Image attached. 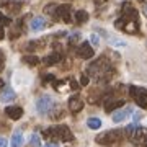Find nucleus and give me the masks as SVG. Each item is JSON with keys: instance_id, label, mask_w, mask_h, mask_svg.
Segmentation results:
<instances>
[{"instance_id": "obj_34", "label": "nucleus", "mask_w": 147, "mask_h": 147, "mask_svg": "<svg viewBox=\"0 0 147 147\" xmlns=\"http://www.w3.org/2000/svg\"><path fill=\"white\" fill-rule=\"evenodd\" d=\"M5 38V31H3V26H0V39Z\"/></svg>"}, {"instance_id": "obj_24", "label": "nucleus", "mask_w": 147, "mask_h": 147, "mask_svg": "<svg viewBox=\"0 0 147 147\" xmlns=\"http://www.w3.org/2000/svg\"><path fill=\"white\" fill-rule=\"evenodd\" d=\"M31 147H42L39 134H33V136H31Z\"/></svg>"}, {"instance_id": "obj_28", "label": "nucleus", "mask_w": 147, "mask_h": 147, "mask_svg": "<svg viewBox=\"0 0 147 147\" xmlns=\"http://www.w3.org/2000/svg\"><path fill=\"white\" fill-rule=\"evenodd\" d=\"M54 80H56L54 75H46V77H44V84H49V82H54Z\"/></svg>"}, {"instance_id": "obj_26", "label": "nucleus", "mask_w": 147, "mask_h": 147, "mask_svg": "<svg viewBox=\"0 0 147 147\" xmlns=\"http://www.w3.org/2000/svg\"><path fill=\"white\" fill-rule=\"evenodd\" d=\"M3 67H5V53L0 51V72L3 70Z\"/></svg>"}, {"instance_id": "obj_33", "label": "nucleus", "mask_w": 147, "mask_h": 147, "mask_svg": "<svg viewBox=\"0 0 147 147\" xmlns=\"http://www.w3.org/2000/svg\"><path fill=\"white\" fill-rule=\"evenodd\" d=\"M70 87H72L74 90H77V88H79V84H77L75 80H70Z\"/></svg>"}, {"instance_id": "obj_22", "label": "nucleus", "mask_w": 147, "mask_h": 147, "mask_svg": "<svg viewBox=\"0 0 147 147\" xmlns=\"http://www.w3.org/2000/svg\"><path fill=\"white\" fill-rule=\"evenodd\" d=\"M105 36L108 38V41H110L111 46H119V47H124V46H126V41H123V39H118V38H111V36H108V33H105Z\"/></svg>"}, {"instance_id": "obj_23", "label": "nucleus", "mask_w": 147, "mask_h": 147, "mask_svg": "<svg viewBox=\"0 0 147 147\" xmlns=\"http://www.w3.org/2000/svg\"><path fill=\"white\" fill-rule=\"evenodd\" d=\"M56 8H57L56 3H49V5L44 7V11H46L47 15H54V16H56Z\"/></svg>"}, {"instance_id": "obj_4", "label": "nucleus", "mask_w": 147, "mask_h": 147, "mask_svg": "<svg viewBox=\"0 0 147 147\" xmlns=\"http://www.w3.org/2000/svg\"><path fill=\"white\" fill-rule=\"evenodd\" d=\"M44 136L46 137H57V139H61L62 142H72L74 141L72 131H70L69 126H65V124H59V126L49 127V129L44 131Z\"/></svg>"}, {"instance_id": "obj_19", "label": "nucleus", "mask_w": 147, "mask_h": 147, "mask_svg": "<svg viewBox=\"0 0 147 147\" xmlns=\"http://www.w3.org/2000/svg\"><path fill=\"white\" fill-rule=\"evenodd\" d=\"M23 142H25L23 134H21L20 131H16L15 134H13V137H11V147H23Z\"/></svg>"}, {"instance_id": "obj_11", "label": "nucleus", "mask_w": 147, "mask_h": 147, "mask_svg": "<svg viewBox=\"0 0 147 147\" xmlns=\"http://www.w3.org/2000/svg\"><path fill=\"white\" fill-rule=\"evenodd\" d=\"M5 113L10 119H20L23 116V108L21 106H8L5 110Z\"/></svg>"}, {"instance_id": "obj_15", "label": "nucleus", "mask_w": 147, "mask_h": 147, "mask_svg": "<svg viewBox=\"0 0 147 147\" xmlns=\"http://www.w3.org/2000/svg\"><path fill=\"white\" fill-rule=\"evenodd\" d=\"M31 30L33 31H41V30H44L46 28V20L42 18V16H34L31 20Z\"/></svg>"}, {"instance_id": "obj_7", "label": "nucleus", "mask_w": 147, "mask_h": 147, "mask_svg": "<svg viewBox=\"0 0 147 147\" xmlns=\"http://www.w3.org/2000/svg\"><path fill=\"white\" fill-rule=\"evenodd\" d=\"M119 137H121L119 131H108V132L100 134V136L96 137V142L101 144V146H111V144H115V142L119 141Z\"/></svg>"}, {"instance_id": "obj_29", "label": "nucleus", "mask_w": 147, "mask_h": 147, "mask_svg": "<svg viewBox=\"0 0 147 147\" xmlns=\"http://www.w3.org/2000/svg\"><path fill=\"white\" fill-rule=\"evenodd\" d=\"M77 39H80V33H74L72 36H70V42H75Z\"/></svg>"}, {"instance_id": "obj_31", "label": "nucleus", "mask_w": 147, "mask_h": 147, "mask_svg": "<svg viewBox=\"0 0 147 147\" xmlns=\"http://www.w3.org/2000/svg\"><path fill=\"white\" fill-rule=\"evenodd\" d=\"M8 146V142H7L5 137H0V147H7Z\"/></svg>"}, {"instance_id": "obj_36", "label": "nucleus", "mask_w": 147, "mask_h": 147, "mask_svg": "<svg viewBox=\"0 0 147 147\" xmlns=\"http://www.w3.org/2000/svg\"><path fill=\"white\" fill-rule=\"evenodd\" d=\"M2 87H3V80L0 79V88H2Z\"/></svg>"}, {"instance_id": "obj_30", "label": "nucleus", "mask_w": 147, "mask_h": 147, "mask_svg": "<svg viewBox=\"0 0 147 147\" xmlns=\"http://www.w3.org/2000/svg\"><path fill=\"white\" fill-rule=\"evenodd\" d=\"M80 84H82V85H88V77H87V75H82V79H80Z\"/></svg>"}, {"instance_id": "obj_1", "label": "nucleus", "mask_w": 147, "mask_h": 147, "mask_svg": "<svg viewBox=\"0 0 147 147\" xmlns=\"http://www.w3.org/2000/svg\"><path fill=\"white\" fill-rule=\"evenodd\" d=\"M115 26L118 30L129 33V34H136L139 31V13L131 3H123L121 8V16L115 21Z\"/></svg>"}, {"instance_id": "obj_10", "label": "nucleus", "mask_w": 147, "mask_h": 147, "mask_svg": "<svg viewBox=\"0 0 147 147\" xmlns=\"http://www.w3.org/2000/svg\"><path fill=\"white\" fill-rule=\"evenodd\" d=\"M0 5L5 7L7 10L10 11V13H13V15H16V13H20L21 7H23V2H11V0H0Z\"/></svg>"}, {"instance_id": "obj_8", "label": "nucleus", "mask_w": 147, "mask_h": 147, "mask_svg": "<svg viewBox=\"0 0 147 147\" xmlns=\"http://www.w3.org/2000/svg\"><path fill=\"white\" fill-rule=\"evenodd\" d=\"M56 16L59 20L65 21V23H70L72 21V10H70V5H57L56 8Z\"/></svg>"}, {"instance_id": "obj_9", "label": "nucleus", "mask_w": 147, "mask_h": 147, "mask_svg": "<svg viewBox=\"0 0 147 147\" xmlns=\"http://www.w3.org/2000/svg\"><path fill=\"white\" fill-rule=\"evenodd\" d=\"M77 56L80 59H92L95 56V51L90 42H82L79 47H77Z\"/></svg>"}, {"instance_id": "obj_13", "label": "nucleus", "mask_w": 147, "mask_h": 147, "mask_svg": "<svg viewBox=\"0 0 147 147\" xmlns=\"http://www.w3.org/2000/svg\"><path fill=\"white\" fill-rule=\"evenodd\" d=\"M69 108H70L72 113L82 111V108H84V101L80 100L77 95H75V96H70V100H69Z\"/></svg>"}, {"instance_id": "obj_16", "label": "nucleus", "mask_w": 147, "mask_h": 147, "mask_svg": "<svg viewBox=\"0 0 147 147\" xmlns=\"http://www.w3.org/2000/svg\"><path fill=\"white\" fill-rule=\"evenodd\" d=\"M124 105V100H106L105 101V111L106 113H111L113 110L119 108V106Z\"/></svg>"}, {"instance_id": "obj_25", "label": "nucleus", "mask_w": 147, "mask_h": 147, "mask_svg": "<svg viewBox=\"0 0 147 147\" xmlns=\"http://www.w3.org/2000/svg\"><path fill=\"white\" fill-rule=\"evenodd\" d=\"M10 23H11V20L8 18V16L0 13V26H7V25H10Z\"/></svg>"}, {"instance_id": "obj_5", "label": "nucleus", "mask_w": 147, "mask_h": 147, "mask_svg": "<svg viewBox=\"0 0 147 147\" xmlns=\"http://www.w3.org/2000/svg\"><path fill=\"white\" fill-rule=\"evenodd\" d=\"M129 93H131V96L136 100L137 106L147 108V90L146 88H141V87H134V85H131V87H129Z\"/></svg>"}, {"instance_id": "obj_14", "label": "nucleus", "mask_w": 147, "mask_h": 147, "mask_svg": "<svg viewBox=\"0 0 147 147\" xmlns=\"http://www.w3.org/2000/svg\"><path fill=\"white\" fill-rule=\"evenodd\" d=\"M132 113V108H124V110H118L113 113V121L115 123H121V121H124L127 116Z\"/></svg>"}, {"instance_id": "obj_6", "label": "nucleus", "mask_w": 147, "mask_h": 147, "mask_svg": "<svg viewBox=\"0 0 147 147\" xmlns=\"http://www.w3.org/2000/svg\"><path fill=\"white\" fill-rule=\"evenodd\" d=\"M53 106H54V100L51 95H42L36 101V110L39 115H47L49 111L53 110Z\"/></svg>"}, {"instance_id": "obj_12", "label": "nucleus", "mask_w": 147, "mask_h": 147, "mask_svg": "<svg viewBox=\"0 0 147 147\" xmlns=\"http://www.w3.org/2000/svg\"><path fill=\"white\" fill-rule=\"evenodd\" d=\"M15 96H16L15 90L11 88V87H5V88L2 90V93H0V101H2V103H8V101H11Z\"/></svg>"}, {"instance_id": "obj_21", "label": "nucleus", "mask_w": 147, "mask_h": 147, "mask_svg": "<svg viewBox=\"0 0 147 147\" xmlns=\"http://www.w3.org/2000/svg\"><path fill=\"white\" fill-rule=\"evenodd\" d=\"M23 62L28 64V65H31V67H34V65H38V64H39V57H38V56H31V54H30V56H25V57H23Z\"/></svg>"}, {"instance_id": "obj_3", "label": "nucleus", "mask_w": 147, "mask_h": 147, "mask_svg": "<svg viewBox=\"0 0 147 147\" xmlns=\"http://www.w3.org/2000/svg\"><path fill=\"white\" fill-rule=\"evenodd\" d=\"M126 132H127V137L131 139L132 144L141 146V147L147 146V127L137 126L136 123H134V124L126 127Z\"/></svg>"}, {"instance_id": "obj_27", "label": "nucleus", "mask_w": 147, "mask_h": 147, "mask_svg": "<svg viewBox=\"0 0 147 147\" xmlns=\"http://www.w3.org/2000/svg\"><path fill=\"white\" fill-rule=\"evenodd\" d=\"M90 42H92L93 46H98V44H100V38H98V34H92V36H90Z\"/></svg>"}, {"instance_id": "obj_20", "label": "nucleus", "mask_w": 147, "mask_h": 147, "mask_svg": "<svg viewBox=\"0 0 147 147\" xmlns=\"http://www.w3.org/2000/svg\"><path fill=\"white\" fill-rule=\"evenodd\" d=\"M87 126H88L90 129H100L101 127V119L100 118H88Z\"/></svg>"}, {"instance_id": "obj_18", "label": "nucleus", "mask_w": 147, "mask_h": 147, "mask_svg": "<svg viewBox=\"0 0 147 147\" xmlns=\"http://www.w3.org/2000/svg\"><path fill=\"white\" fill-rule=\"evenodd\" d=\"M61 59H62V56L59 53H51L49 56H46L44 62H46V65H54V64H57Z\"/></svg>"}, {"instance_id": "obj_2", "label": "nucleus", "mask_w": 147, "mask_h": 147, "mask_svg": "<svg viewBox=\"0 0 147 147\" xmlns=\"http://www.w3.org/2000/svg\"><path fill=\"white\" fill-rule=\"evenodd\" d=\"M88 72L92 77H95V79H98V80H103V79L108 80L111 77V74H113V67L110 65L108 59L100 57L98 61H95L93 64H90Z\"/></svg>"}, {"instance_id": "obj_17", "label": "nucleus", "mask_w": 147, "mask_h": 147, "mask_svg": "<svg viewBox=\"0 0 147 147\" xmlns=\"http://www.w3.org/2000/svg\"><path fill=\"white\" fill-rule=\"evenodd\" d=\"M74 20H75V23H79V25H84V23L88 21V13L85 10H77L75 15H74Z\"/></svg>"}, {"instance_id": "obj_35", "label": "nucleus", "mask_w": 147, "mask_h": 147, "mask_svg": "<svg viewBox=\"0 0 147 147\" xmlns=\"http://www.w3.org/2000/svg\"><path fill=\"white\" fill-rule=\"evenodd\" d=\"M103 2H106V0H95V3H103Z\"/></svg>"}, {"instance_id": "obj_32", "label": "nucleus", "mask_w": 147, "mask_h": 147, "mask_svg": "<svg viewBox=\"0 0 147 147\" xmlns=\"http://www.w3.org/2000/svg\"><path fill=\"white\" fill-rule=\"evenodd\" d=\"M42 147H59L57 142H47L46 146H42Z\"/></svg>"}]
</instances>
